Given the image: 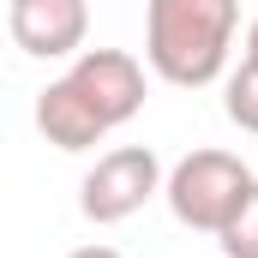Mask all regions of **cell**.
I'll use <instances>...</instances> for the list:
<instances>
[{
  "label": "cell",
  "instance_id": "6da1fadb",
  "mask_svg": "<svg viewBox=\"0 0 258 258\" xmlns=\"http://www.w3.org/2000/svg\"><path fill=\"white\" fill-rule=\"evenodd\" d=\"M144 108V66L126 48H90L36 96V126L54 150H90Z\"/></svg>",
  "mask_w": 258,
  "mask_h": 258
},
{
  "label": "cell",
  "instance_id": "7a4b0ae2",
  "mask_svg": "<svg viewBox=\"0 0 258 258\" xmlns=\"http://www.w3.org/2000/svg\"><path fill=\"white\" fill-rule=\"evenodd\" d=\"M234 24H240V0H150L144 60L168 84H210L228 66Z\"/></svg>",
  "mask_w": 258,
  "mask_h": 258
},
{
  "label": "cell",
  "instance_id": "3957f363",
  "mask_svg": "<svg viewBox=\"0 0 258 258\" xmlns=\"http://www.w3.org/2000/svg\"><path fill=\"white\" fill-rule=\"evenodd\" d=\"M252 168L240 162V156H228V150H192L186 162H174V174H168V210L186 222V228H204V234H222L228 222H234V210L246 204L252 192Z\"/></svg>",
  "mask_w": 258,
  "mask_h": 258
},
{
  "label": "cell",
  "instance_id": "277c9868",
  "mask_svg": "<svg viewBox=\"0 0 258 258\" xmlns=\"http://www.w3.org/2000/svg\"><path fill=\"white\" fill-rule=\"evenodd\" d=\"M162 192V162L144 144H120L108 156H96V168L78 186V210L90 222H126L132 210H144V198Z\"/></svg>",
  "mask_w": 258,
  "mask_h": 258
},
{
  "label": "cell",
  "instance_id": "5b68a950",
  "mask_svg": "<svg viewBox=\"0 0 258 258\" xmlns=\"http://www.w3.org/2000/svg\"><path fill=\"white\" fill-rule=\"evenodd\" d=\"M6 30L24 54L60 60V54H78L90 30V6L84 0H6Z\"/></svg>",
  "mask_w": 258,
  "mask_h": 258
},
{
  "label": "cell",
  "instance_id": "8992f818",
  "mask_svg": "<svg viewBox=\"0 0 258 258\" xmlns=\"http://www.w3.org/2000/svg\"><path fill=\"white\" fill-rule=\"evenodd\" d=\"M222 108H228V120L240 132H258V54H246L240 72L228 78V102Z\"/></svg>",
  "mask_w": 258,
  "mask_h": 258
},
{
  "label": "cell",
  "instance_id": "52a82bcc",
  "mask_svg": "<svg viewBox=\"0 0 258 258\" xmlns=\"http://www.w3.org/2000/svg\"><path fill=\"white\" fill-rule=\"evenodd\" d=\"M216 240H222V252H228V258H258V186L246 192V204L234 210V222H228Z\"/></svg>",
  "mask_w": 258,
  "mask_h": 258
},
{
  "label": "cell",
  "instance_id": "ba28073f",
  "mask_svg": "<svg viewBox=\"0 0 258 258\" xmlns=\"http://www.w3.org/2000/svg\"><path fill=\"white\" fill-rule=\"evenodd\" d=\"M66 258H126V252H114V246H72Z\"/></svg>",
  "mask_w": 258,
  "mask_h": 258
},
{
  "label": "cell",
  "instance_id": "9c48e42d",
  "mask_svg": "<svg viewBox=\"0 0 258 258\" xmlns=\"http://www.w3.org/2000/svg\"><path fill=\"white\" fill-rule=\"evenodd\" d=\"M246 54H258V18H252V36H246Z\"/></svg>",
  "mask_w": 258,
  "mask_h": 258
}]
</instances>
